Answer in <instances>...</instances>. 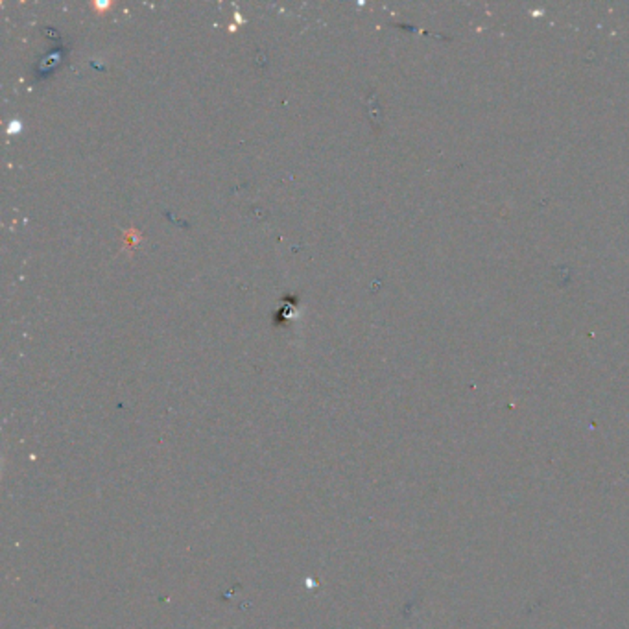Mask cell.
<instances>
[{"label": "cell", "instance_id": "1", "mask_svg": "<svg viewBox=\"0 0 629 629\" xmlns=\"http://www.w3.org/2000/svg\"><path fill=\"white\" fill-rule=\"evenodd\" d=\"M98 8H107V2H98Z\"/></svg>", "mask_w": 629, "mask_h": 629}]
</instances>
